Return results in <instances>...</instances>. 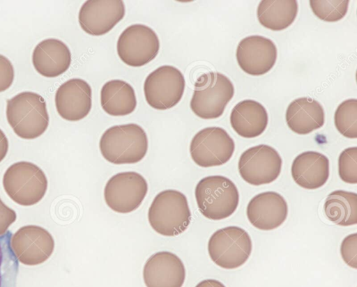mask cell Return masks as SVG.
Here are the masks:
<instances>
[{
  "instance_id": "12",
  "label": "cell",
  "mask_w": 357,
  "mask_h": 287,
  "mask_svg": "<svg viewBox=\"0 0 357 287\" xmlns=\"http://www.w3.org/2000/svg\"><path fill=\"white\" fill-rule=\"evenodd\" d=\"M282 160L273 147L259 144L245 150L240 156L238 169L241 178L252 185L269 184L280 174Z\"/></svg>"
},
{
  "instance_id": "26",
  "label": "cell",
  "mask_w": 357,
  "mask_h": 287,
  "mask_svg": "<svg viewBox=\"0 0 357 287\" xmlns=\"http://www.w3.org/2000/svg\"><path fill=\"white\" fill-rule=\"evenodd\" d=\"M11 232L0 235V287H16L19 263L10 245Z\"/></svg>"
},
{
  "instance_id": "4",
  "label": "cell",
  "mask_w": 357,
  "mask_h": 287,
  "mask_svg": "<svg viewBox=\"0 0 357 287\" xmlns=\"http://www.w3.org/2000/svg\"><path fill=\"white\" fill-rule=\"evenodd\" d=\"M195 196L199 212L211 220L230 217L239 203V193L236 185L223 176L202 178L195 187Z\"/></svg>"
},
{
  "instance_id": "3",
  "label": "cell",
  "mask_w": 357,
  "mask_h": 287,
  "mask_svg": "<svg viewBox=\"0 0 357 287\" xmlns=\"http://www.w3.org/2000/svg\"><path fill=\"white\" fill-rule=\"evenodd\" d=\"M148 220L151 228L161 235L173 237L181 234L191 221L187 197L176 189L161 191L149 208Z\"/></svg>"
},
{
  "instance_id": "33",
  "label": "cell",
  "mask_w": 357,
  "mask_h": 287,
  "mask_svg": "<svg viewBox=\"0 0 357 287\" xmlns=\"http://www.w3.org/2000/svg\"><path fill=\"white\" fill-rule=\"evenodd\" d=\"M8 150V139L1 129H0V162L5 158Z\"/></svg>"
},
{
  "instance_id": "20",
  "label": "cell",
  "mask_w": 357,
  "mask_h": 287,
  "mask_svg": "<svg viewBox=\"0 0 357 287\" xmlns=\"http://www.w3.org/2000/svg\"><path fill=\"white\" fill-rule=\"evenodd\" d=\"M291 172L298 185L316 189L324 185L329 178V160L321 153L305 151L294 158Z\"/></svg>"
},
{
  "instance_id": "10",
  "label": "cell",
  "mask_w": 357,
  "mask_h": 287,
  "mask_svg": "<svg viewBox=\"0 0 357 287\" xmlns=\"http://www.w3.org/2000/svg\"><path fill=\"white\" fill-rule=\"evenodd\" d=\"M235 144L227 132L220 127H205L195 134L190 144L193 162L201 167L227 163L232 157Z\"/></svg>"
},
{
  "instance_id": "24",
  "label": "cell",
  "mask_w": 357,
  "mask_h": 287,
  "mask_svg": "<svg viewBox=\"0 0 357 287\" xmlns=\"http://www.w3.org/2000/svg\"><path fill=\"white\" fill-rule=\"evenodd\" d=\"M298 13L296 0H263L257 10L259 23L272 31H282L295 20Z\"/></svg>"
},
{
  "instance_id": "21",
  "label": "cell",
  "mask_w": 357,
  "mask_h": 287,
  "mask_svg": "<svg viewBox=\"0 0 357 287\" xmlns=\"http://www.w3.org/2000/svg\"><path fill=\"white\" fill-rule=\"evenodd\" d=\"M268 122V113L259 102L245 100L237 103L230 114L233 130L244 138H254L261 135Z\"/></svg>"
},
{
  "instance_id": "5",
  "label": "cell",
  "mask_w": 357,
  "mask_h": 287,
  "mask_svg": "<svg viewBox=\"0 0 357 287\" xmlns=\"http://www.w3.org/2000/svg\"><path fill=\"white\" fill-rule=\"evenodd\" d=\"M234 94V85L227 76L218 72L204 73L195 84L190 109L201 118H217L222 115Z\"/></svg>"
},
{
  "instance_id": "14",
  "label": "cell",
  "mask_w": 357,
  "mask_h": 287,
  "mask_svg": "<svg viewBox=\"0 0 357 287\" xmlns=\"http://www.w3.org/2000/svg\"><path fill=\"white\" fill-rule=\"evenodd\" d=\"M121 0H88L79 9L78 21L86 33L99 36L110 31L123 17Z\"/></svg>"
},
{
  "instance_id": "31",
  "label": "cell",
  "mask_w": 357,
  "mask_h": 287,
  "mask_svg": "<svg viewBox=\"0 0 357 287\" xmlns=\"http://www.w3.org/2000/svg\"><path fill=\"white\" fill-rule=\"evenodd\" d=\"M14 77L15 71L12 63L7 57L0 54V93L11 86Z\"/></svg>"
},
{
  "instance_id": "22",
  "label": "cell",
  "mask_w": 357,
  "mask_h": 287,
  "mask_svg": "<svg viewBox=\"0 0 357 287\" xmlns=\"http://www.w3.org/2000/svg\"><path fill=\"white\" fill-rule=\"evenodd\" d=\"M286 122L289 129L298 134H307L321 127L325 121L321 104L310 98L293 100L286 111Z\"/></svg>"
},
{
  "instance_id": "27",
  "label": "cell",
  "mask_w": 357,
  "mask_h": 287,
  "mask_svg": "<svg viewBox=\"0 0 357 287\" xmlns=\"http://www.w3.org/2000/svg\"><path fill=\"white\" fill-rule=\"evenodd\" d=\"M336 129L344 137L357 138V100L348 99L341 102L334 116Z\"/></svg>"
},
{
  "instance_id": "13",
  "label": "cell",
  "mask_w": 357,
  "mask_h": 287,
  "mask_svg": "<svg viewBox=\"0 0 357 287\" xmlns=\"http://www.w3.org/2000/svg\"><path fill=\"white\" fill-rule=\"evenodd\" d=\"M10 245L20 263L36 265L50 257L54 249V241L45 228L28 225L21 227L12 235Z\"/></svg>"
},
{
  "instance_id": "11",
  "label": "cell",
  "mask_w": 357,
  "mask_h": 287,
  "mask_svg": "<svg viewBox=\"0 0 357 287\" xmlns=\"http://www.w3.org/2000/svg\"><path fill=\"white\" fill-rule=\"evenodd\" d=\"M160 49L156 33L149 26L136 24L128 26L119 36L116 50L120 59L132 67H141L153 60Z\"/></svg>"
},
{
  "instance_id": "34",
  "label": "cell",
  "mask_w": 357,
  "mask_h": 287,
  "mask_svg": "<svg viewBox=\"0 0 357 287\" xmlns=\"http://www.w3.org/2000/svg\"><path fill=\"white\" fill-rule=\"evenodd\" d=\"M195 287H226L222 282L216 279H204L199 282Z\"/></svg>"
},
{
  "instance_id": "8",
  "label": "cell",
  "mask_w": 357,
  "mask_h": 287,
  "mask_svg": "<svg viewBox=\"0 0 357 287\" xmlns=\"http://www.w3.org/2000/svg\"><path fill=\"white\" fill-rule=\"evenodd\" d=\"M185 82L183 73L174 66L164 65L152 71L144 83L146 102L157 110H167L181 100Z\"/></svg>"
},
{
  "instance_id": "25",
  "label": "cell",
  "mask_w": 357,
  "mask_h": 287,
  "mask_svg": "<svg viewBox=\"0 0 357 287\" xmlns=\"http://www.w3.org/2000/svg\"><path fill=\"white\" fill-rule=\"evenodd\" d=\"M326 217L336 225L349 226L357 224V194L335 190L326 197L324 205Z\"/></svg>"
},
{
  "instance_id": "32",
  "label": "cell",
  "mask_w": 357,
  "mask_h": 287,
  "mask_svg": "<svg viewBox=\"0 0 357 287\" xmlns=\"http://www.w3.org/2000/svg\"><path fill=\"white\" fill-rule=\"evenodd\" d=\"M15 220V212L6 205L0 199V235L5 234Z\"/></svg>"
},
{
  "instance_id": "1",
  "label": "cell",
  "mask_w": 357,
  "mask_h": 287,
  "mask_svg": "<svg viewBox=\"0 0 357 287\" xmlns=\"http://www.w3.org/2000/svg\"><path fill=\"white\" fill-rule=\"evenodd\" d=\"M148 146L146 132L136 123L112 126L103 132L99 141L102 156L114 164L140 162L145 157Z\"/></svg>"
},
{
  "instance_id": "2",
  "label": "cell",
  "mask_w": 357,
  "mask_h": 287,
  "mask_svg": "<svg viewBox=\"0 0 357 287\" xmlns=\"http://www.w3.org/2000/svg\"><path fill=\"white\" fill-rule=\"evenodd\" d=\"M6 118L15 134L33 139L47 129L50 118L44 98L31 91L19 93L7 100Z\"/></svg>"
},
{
  "instance_id": "7",
  "label": "cell",
  "mask_w": 357,
  "mask_h": 287,
  "mask_svg": "<svg viewBox=\"0 0 357 287\" xmlns=\"http://www.w3.org/2000/svg\"><path fill=\"white\" fill-rule=\"evenodd\" d=\"M252 251V240L243 228L230 226L215 231L208 242V252L212 261L227 270L243 265Z\"/></svg>"
},
{
  "instance_id": "28",
  "label": "cell",
  "mask_w": 357,
  "mask_h": 287,
  "mask_svg": "<svg viewBox=\"0 0 357 287\" xmlns=\"http://www.w3.org/2000/svg\"><path fill=\"white\" fill-rule=\"evenodd\" d=\"M349 3L348 0H310V6L319 19L333 22L342 20L346 15Z\"/></svg>"
},
{
  "instance_id": "23",
  "label": "cell",
  "mask_w": 357,
  "mask_h": 287,
  "mask_svg": "<svg viewBox=\"0 0 357 287\" xmlns=\"http://www.w3.org/2000/svg\"><path fill=\"white\" fill-rule=\"evenodd\" d=\"M100 104L102 109L110 116L129 115L137 107L135 90L123 80L108 81L101 88Z\"/></svg>"
},
{
  "instance_id": "9",
  "label": "cell",
  "mask_w": 357,
  "mask_h": 287,
  "mask_svg": "<svg viewBox=\"0 0 357 287\" xmlns=\"http://www.w3.org/2000/svg\"><path fill=\"white\" fill-rule=\"evenodd\" d=\"M148 192L146 179L136 171L114 174L106 183L104 199L113 211L126 214L138 208Z\"/></svg>"
},
{
  "instance_id": "18",
  "label": "cell",
  "mask_w": 357,
  "mask_h": 287,
  "mask_svg": "<svg viewBox=\"0 0 357 287\" xmlns=\"http://www.w3.org/2000/svg\"><path fill=\"white\" fill-rule=\"evenodd\" d=\"M246 215L254 227L271 231L284 222L288 215V205L280 194L265 192L255 195L249 201Z\"/></svg>"
},
{
  "instance_id": "17",
  "label": "cell",
  "mask_w": 357,
  "mask_h": 287,
  "mask_svg": "<svg viewBox=\"0 0 357 287\" xmlns=\"http://www.w3.org/2000/svg\"><path fill=\"white\" fill-rule=\"evenodd\" d=\"M142 274L146 287H182L185 279V268L177 255L162 251L148 258Z\"/></svg>"
},
{
  "instance_id": "6",
  "label": "cell",
  "mask_w": 357,
  "mask_h": 287,
  "mask_svg": "<svg viewBox=\"0 0 357 287\" xmlns=\"http://www.w3.org/2000/svg\"><path fill=\"white\" fill-rule=\"evenodd\" d=\"M3 186L10 198L24 205H33L45 196L47 180L37 165L29 162H18L10 165L3 177Z\"/></svg>"
},
{
  "instance_id": "29",
  "label": "cell",
  "mask_w": 357,
  "mask_h": 287,
  "mask_svg": "<svg viewBox=\"0 0 357 287\" xmlns=\"http://www.w3.org/2000/svg\"><path fill=\"white\" fill-rule=\"evenodd\" d=\"M338 174L349 184L357 183V147H349L342 151L338 158Z\"/></svg>"
},
{
  "instance_id": "19",
  "label": "cell",
  "mask_w": 357,
  "mask_h": 287,
  "mask_svg": "<svg viewBox=\"0 0 357 287\" xmlns=\"http://www.w3.org/2000/svg\"><path fill=\"white\" fill-rule=\"evenodd\" d=\"M71 61V52L68 47L56 38L40 41L32 54V63L35 70L45 77L61 75L68 70Z\"/></svg>"
},
{
  "instance_id": "30",
  "label": "cell",
  "mask_w": 357,
  "mask_h": 287,
  "mask_svg": "<svg viewBox=\"0 0 357 287\" xmlns=\"http://www.w3.org/2000/svg\"><path fill=\"white\" fill-rule=\"evenodd\" d=\"M340 253L344 263L349 267L357 268V233L345 237L340 246Z\"/></svg>"
},
{
  "instance_id": "16",
  "label": "cell",
  "mask_w": 357,
  "mask_h": 287,
  "mask_svg": "<svg viewBox=\"0 0 357 287\" xmlns=\"http://www.w3.org/2000/svg\"><path fill=\"white\" fill-rule=\"evenodd\" d=\"M55 106L64 120L78 121L84 118L92 107L91 86L80 78L67 80L56 91Z\"/></svg>"
},
{
  "instance_id": "15",
  "label": "cell",
  "mask_w": 357,
  "mask_h": 287,
  "mask_svg": "<svg viewBox=\"0 0 357 287\" xmlns=\"http://www.w3.org/2000/svg\"><path fill=\"white\" fill-rule=\"evenodd\" d=\"M277 47L271 39L250 36L242 39L236 48V60L245 73L260 76L272 69L277 59Z\"/></svg>"
}]
</instances>
